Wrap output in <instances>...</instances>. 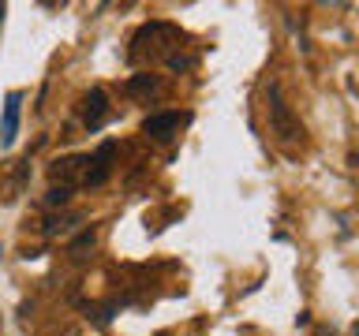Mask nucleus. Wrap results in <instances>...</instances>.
I'll return each mask as SVG.
<instances>
[{"label": "nucleus", "instance_id": "1", "mask_svg": "<svg viewBox=\"0 0 359 336\" xmlns=\"http://www.w3.org/2000/svg\"><path fill=\"white\" fill-rule=\"evenodd\" d=\"M266 116H269V134L277 139L280 150H299L303 146V123L299 116L292 112V105L285 101V94H280V83L273 78V83L266 86Z\"/></svg>", "mask_w": 359, "mask_h": 336}, {"label": "nucleus", "instance_id": "2", "mask_svg": "<svg viewBox=\"0 0 359 336\" xmlns=\"http://www.w3.org/2000/svg\"><path fill=\"white\" fill-rule=\"evenodd\" d=\"M184 34L172 22H146V27L131 38V60H168Z\"/></svg>", "mask_w": 359, "mask_h": 336}, {"label": "nucleus", "instance_id": "3", "mask_svg": "<svg viewBox=\"0 0 359 336\" xmlns=\"http://www.w3.org/2000/svg\"><path fill=\"white\" fill-rule=\"evenodd\" d=\"M27 183H30V157H15V161L0 164V202H4V206L19 202Z\"/></svg>", "mask_w": 359, "mask_h": 336}, {"label": "nucleus", "instance_id": "4", "mask_svg": "<svg viewBox=\"0 0 359 336\" xmlns=\"http://www.w3.org/2000/svg\"><path fill=\"white\" fill-rule=\"evenodd\" d=\"M187 120H191L187 112H154V116L142 120V134L150 142H172Z\"/></svg>", "mask_w": 359, "mask_h": 336}, {"label": "nucleus", "instance_id": "5", "mask_svg": "<svg viewBox=\"0 0 359 336\" xmlns=\"http://www.w3.org/2000/svg\"><path fill=\"white\" fill-rule=\"evenodd\" d=\"M86 164H90V157H83V153L53 161V168H49L53 187H67V190H72V187H83V179H86Z\"/></svg>", "mask_w": 359, "mask_h": 336}, {"label": "nucleus", "instance_id": "6", "mask_svg": "<svg viewBox=\"0 0 359 336\" xmlns=\"http://www.w3.org/2000/svg\"><path fill=\"white\" fill-rule=\"evenodd\" d=\"M112 157H116V142H101L97 153L90 157V164H86L83 187H101V183H105V179L112 176Z\"/></svg>", "mask_w": 359, "mask_h": 336}, {"label": "nucleus", "instance_id": "7", "mask_svg": "<svg viewBox=\"0 0 359 336\" xmlns=\"http://www.w3.org/2000/svg\"><path fill=\"white\" fill-rule=\"evenodd\" d=\"M19 108H22V94L11 90L4 97V116H0V146H11L19 134Z\"/></svg>", "mask_w": 359, "mask_h": 336}, {"label": "nucleus", "instance_id": "8", "mask_svg": "<svg viewBox=\"0 0 359 336\" xmlns=\"http://www.w3.org/2000/svg\"><path fill=\"white\" fill-rule=\"evenodd\" d=\"M83 120H86V127L90 131H97V127H105V120H109V94L101 86H94L86 94V101H83Z\"/></svg>", "mask_w": 359, "mask_h": 336}, {"label": "nucleus", "instance_id": "9", "mask_svg": "<svg viewBox=\"0 0 359 336\" xmlns=\"http://www.w3.org/2000/svg\"><path fill=\"white\" fill-rule=\"evenodd\" d=\"M75 224H83V213H72V209L49 213V217L41 220V235H45V239H60V235L75 232Z\"/></svg>", "mask_w": 359, "mask_h": 336}, {"label": "nucleus", "instance_id": "10", "mask_svg": "<svg viewBox=\"0 0 359 336\" xmlns=\"http://www.w3.org/2000/svg\"><path fill=\"white\" fill-rule=\"evenodd\" d=\"M123 90H128V97H142V101H150L161 94V78L150 75V71H139V75H131L128 83H123Z\"/></svg>", "mask_w": 359, "mask_h": 336}, {"label": "nucleus", "instance_id": "11", "mask_svg": "<svg viewBox=\"0 0 359 336\" xmlns=\"http://www.w3.org/2000/svg\"><path fill=\"white\" fill-rule=\"evenodd\" d=\"M97 246V232L94 228H86V232H79V239H72V246H67V254L75 258V262H83V258H90V251Z\"/></svg>", "mask_w": 359, "mask_h": 336}, {"label": "nucleus", "instance_id": "12", "mask_svg": "<svg viewBox=\"0 0 359 336\" xmlns=\"http://www.w3.org/2000/svg\"><path fill=\"white\" fill-rule=\"evenodd\" d=\"M67 202H72V190L67 187H49V195H45V206H67Z\"/></svg>", "mask_w": 359, "mask_h": 336}, {"label": "nucleus", "instance_id": "13", "mask_svg": "<svg viewBox=\"0 0 359 336\" xmlns=\"http://www.w3.org/2000/svg\"><path fill=\"white\" fill-rule=\"evenodd\" d=\"M314 336H337V329H325V325H318V329H314Z\"/></svg>", "mask_w": 359, "mask_h": 336}, {"label": "nucleus", "instance_id": "14", "mask_svg": "<svg viewBox=\"0 0 359 336\" xmlns=\"http://www.w3.org/2000/svg\"><path fill=\"white\" fill-rule=\"evenodd\" d=\"M0 336H4V325H0Z\"/></svg>", "mask_w": 359, "mask_h": 336}]
</instances>
